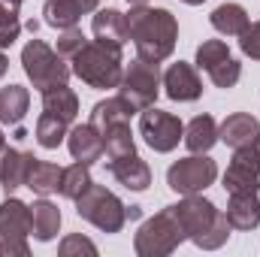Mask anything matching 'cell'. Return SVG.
Wrapping results in <instances>:
<instances>
[{
  "instance_id": "6da1fadb",
  "label": "cell",
  "mask_w": 260,
  "mask_h": 257,
  "mask_svg": "<svg viewBox=\"0 0 260 257\" xmlns=\"http://www.w3.org/2000/svg\"><path fill=\"white\" fill-rule=\"evenodd\" d=\"M127 37L136 46V55L145 61H167L176 49L179 40V21L170 9H154V6H133L127 15Z\"/></svg>"
},
{
  "instance_id": "7a4b0ae2",
  "label": "cell",
  "mask_w": 260,
  "mask_h": 257,
  "mask_svg": "<svg viewBox=\"0 0 260 257\" xmlns=\"http://www.w3.org/2000/svg\"><path fill=\"white\" fill-rule=\"evenodd\" d=\"M170 209H173V215L179 218L185 236L194 242L197 248L215 251V248H221V245L230 239V230H233V227H230L227 215H224L212 200H206V197H200V194H185V200L176 203V206H170Z\"/></svg>"
},
{
  "instance_id": "3957f363",
  "label": "cell",
  "mask_w": 260,
  "mask_h": 257,
  "mask_svg": "<svg viewBox=\"0 0 260 257\" xmlns=\"http://www.w3.org/2000/svg\"><path fill=\"white\" fill-rule=\"evenodd\" d=\"M73 73L88 85V88H97V91H106V88H118L121 82V46H109V43H85L79 49V55L70 61Z\"/></svg>"
},
{
  "instance_id": "277c9868",
  "label": "cell",
  "mask_w": 260,
  "mask_h": 257,
  "mask_svg": "<svg viewBox=\"0 0 260 257\" xmlns=\"http://www.w3.org/2000/svg\"><path fill=\"white\" fill-rule=\"evenodd\" d=\"M76 212L82 221L94 224L103 233H121V227L127 224V206L112 191H106L103 185H94V182L76 197Z\"/></svg>"
},
{
  "instance_id": "5b68a950",
  "label": "cell",
  "mask_w": 260,
  "mask_h": 257,
  "mask_svg": "<svg viewBox=\"0 0 260 257\" xmlns=\"http://www.w3.org/2000/svg\"><path fill=\"white\" fill-rule=\"evenodd\" d=\"M185 239H188V236H185L179 218H176L173 209L167 206L164 212L151 215V218L139 227V233H136V239H133V248H136L139 257H167V254H173Z\"/></svg>"
},
{
  "instance_id": "8992f818",
  "label": "cell",
  "mask_w": 260,
  "mask_h": 257,
  "mask_svg": "<svg viewBox=\"0 0 260 257\" xmlns=\"http://www.w3.org/2000/svg\"><path fill=\"white\" fill-rule=\"evenodd\" d=\"M21 67H24V73H27V79L34 82L37 91H49V88L67 85V79L73 73L64 58L52 46H46L43 40H30L21 49Z\"/></svg>"
},
{
  "instance_id": "52a82bcc",
  "label": "cell",
  "mask_w": 260,
  "mask_h": 257,
  "mask_svg": "<svg viewBox=\"0 0 260 257\" xmlns=\"http://www.w3.org/2000/svg\"><path fill=\"white\" fill-rule=\"evenodd\" d=\"M160 82H164V79H160L157 64L136 55V58L124 67V73H121L118 97H124L136 112H142V109L154 106V100H157V94H160Z\"/></svg>"
},
{
  "instance_id": "ba28073f",
  "label": "cell",
  "mask_w": 260,
  "mask_h": 257,
  "mask_svg": "<svg viewBox=\"0 0 260 257\" xmlns=\"http://www.w3.org/2000/svg\"><path fill=\"white\" fill-rule=\"evenodd\" d=\"M27 236H30V206H24L15 197H6L0 203V245L3 254L27 257Z\"/></svg>"
},
{
  "instance_id": "9c48e42d",
  "label": "cell",
  "mask_w": 260,
  "mask_h": 257,
  "mask_svg": "<svg viewBox=\"0 0 260 257\" xmlns=\"http://www.w3.org/2000/svg\"><path fill=\"white\" fill-rule=\"evenodd\" d=\"M218 179V164L206 154H191L167 170V185L176 194H200Z\"/></svg>"
},
{
  "instance_id": "30bf717a",
  "label": "cell",
  "mask_w": 260,
  "mask_h": 257,
  "mask_svg": "<svg viewBox=\"0 0 260 257\" xmlns=\"http://www.w3.org/2000/svg\"><path fill=\"white\" fill-rule=\"evenodd\" d=\"M139 133L145 136V142H148L154 151L167 154V151H173V148L185 139V124H182L173 112H160V109L148 106V109H142V115H139Z\"/></svg>"
},
{
  "instance_id": "8fae6325",
  "label": "cell",
  "mask_w": 260,
  "mask_h": 257,
  "mask_svg": "<svg viewBox=\"0 0 260 257\" xmlns=\"http://www.w3.org/2000/svg\"><path fill=\"white\" fill-rule=\"evenodd\" d=\"M224 191L227 194H257L260 191V154L254 145L236 148L233 160L224 173Z\"/></svg>"
},
{
  "instance_id": "7c38bea8",
  "label": "cell",
  "mask_w": 260,
  "mask_h": 257,
  "mask_svg": "<svg viewBox=\"0 0 260 257\" xmlns=\"http://www.w3.org/2000/svg\"><path fill=\"white\" fill-rule=\"evenodd\" d=\"M164 88H167V97L176 100V103H194L203 94V82H200L197 70L185 61L173 64L164 73Z\"/></svg>"
},
{
  "instance_id": "4fadbf2b",
  "label": "cell",
  "mask_w": 260,
  "mask_h": 257,
  "mask_svg": "<svg viewBox=\"0 0 260 257\" xmlns=\"http://www.w3.org/2000/svg\"><path fill=\"white\" fill-rule=\"evenodd\" d=\"M34 154L30 151H18V148H3L0 151V188L6 194L18 191L27 185V173L34 167Z\"/></svg>"
},
{
  "instance_id": "5bb4252c",
  "label": "cell",
  "mask_w": 260,
  "mask_h": 257,
  "mask_svg": "<svg viewBox=\"0 0 260 257\" xmlns=\"http://www.w3.org/2000/svg\"><path fill=\"white\" fill-rule=\"evenodd\" d=\"M97 6H100V0H46L43 15H46L49 27L67 30V27H76L79 18L88 15V12H94Z\"/></svg>"
},
{
  "instance_id": "9a60e30c",
  "label": "cell",
  "mask_w": 260,
  "mask_h": 257,
  "mask_svg": "<svg viewBox=\"0 0 260 257\" xmlns=\"http://www.w3.org/2000/svg\"><path fill=\"white\" fill-rule=\"evenodd\" d=\"M260 136V121L251 112H233L224 118V124L218 127V139L224 145H230L233 151L236 148H245V145H254V139Z\"/></svg>"
},
{
  "instance_id": "2e32d148",
  "label": "cell",
  "mask_w": 260,
  "mask_h": 257,
  "mask_svg": "<svg viewBox=\"0 0 260 257\" xmlns=\"http://www.w3.org/2000/svg\"><path fill=\"white\" fill-rule=\"evenodd\" d=\"M67 145H70L73 160H82L88 167L103 157V136L94 124H76L67 133Z\"/></svg>"
},
{
  "instance_id": "e0dca14e",
  "label": "cell",
  "mask_w": 260,
  "mask_h": 257,
  "mask_svg": "<svg viewBox=\"0 0 260 257\" xmlns=\"http://www.w3.org/2000/svg\"><path fill=\"white\" fill-rule=\"evenodd\" d=\"M109 173L127 191H148V185H151V170H148V164L139 154H127V157L109 160Z\"/></svg>"
},
{
  "instance_id": "ac0fdd59",
  "label": "cell",
  "mask_w": 260,
  "mask_h": 257,
  "mask_svg": "<svg viewBox=\"0 0 260 257\" xmlns=\"http://www.w3.org/2000/svg\"><path fill=\"white\" fill-rule=\"evenodd\" d=\"M233 230H254L260 224V200L257 194H230V203L224 209Z\"/></svg>"
},
{
  "instance_id": "d6986e66",
  "label": "cell",
  "mask_w": 260,
  "mask_h": 257,
  "mask_svg": "<svg viewBox=\"0 0 260 257\" xmlns=\"http://www.w3.org/2000/svg\"><path fill=\"white\" fill-rule=\"evenodd\" d=\"M61 230V209L49 200H34L30 206V233L40 242H52Z\"/></svg>"
},
{
  "instance_id": "ffe728a7",
  "label": "cell",
  "mask_w": 260,
  "mask_h": 257,
  "mask_svg": "<svg viewBox=\"0 0 260 257\" xmlns=\"http://www.w3.org/2000/svg\"><path fill=\"white\" fill-rule=\"evenodd\" d=\"M209 21H212V27H215L218 34H224V37H242V34L248 30V24H251L245 6H239V3H221L218 9H212Z\"/></svg>"
},
{
  "instance_id": "44dd1931",
  "label": "cell",
  "mask_w": 260,
  "mask_h": 257,
  "mask_svg": "<svg viewBox=\"0 0 260 257\" xmlns=\"http://www.w3.org/2000/svg\"><path fill=\"white\" fill-rule=\"evenodd\" d=\"M94 37L100 43H109V46H124L130 40L124 12H118V9H100L94 15Z\"/></svg>"
},
{
  "instance_id": "7402d4cb",
  "label": "cell",
  "mask_w": 260,
  "mask_h": 257,
  "mask_svg": "<svg viewBox=\"0 0 260 257\" xmlns=\"http://www.w3.org/2000/svg\"><path fill=\"white\" fill-rule=\"evenodd\" d=\"M27 106H30V94L27 88L21 85H6L0 88V124H21V118L27 115Z\"/></svg>"
},
{
  "instance_id": "603a6c76",
  "label": "cell",
  "mask_w": 260,
  "mask_h": 257,
  "mask_svg": "<svg viewBox=\"0 0 260 257\" xmlns=\"http://www.w3.org/2000/svg\"><path fill=\"white\" fill-rule=\"evenodd\" d=\"M136 109L130 106L124 97H109V100H100L94 109H91V118H88V124H94V127L103 130L112 127V124H121V121H130V115H133Z\"/></svg>"
},
{
  "instance_id": "cb8c5ba5",
  "label": "cell",
  "mask_w": 260,
  "mask_h": 257,
  "mask_svg": "<svg viewBox=\"0 0 260 257\" xmlns=\"http://www.w3.org/2000/svg\"><path fill=\"white\" fill-rule=\"evenodd\" d=\"M61 176H64V170L58 164L37 157L34 167H30V173H27V185L24 188H30V191L40 194V197H49V194H55L61 188Z\"/></svg>"
},
{
  "instance_id": "d4e9b609",
  "label": "cell",
  "mask_w": 260,
  "mask_h": 257,
  "mask_svg": "<svg viewBox=\"0 0 260 257\" xmlns=\"http://www.w3.org/2000/svg\"><path fill=\"white\" fill-rule=\"evenodd\" d=\"M215 142H218V124H215L212 115H197L194 121L185 127V145L194 154H206Z\"/></svg>"
},
{
  "instance_id": "484cf974",
  "label": "cell",
  "mask_w": 260,
  "mask_h": 257,
  "mask_svg": "<svg viewBox=\"0 0 260 257\" xmlns=\"http://www.w3.org/2000/svg\"><path fill=\"white\" fill-rule=\"evenodd\" d=\"M43 112H52V115L64 118L67 124H70V121H76V115H79V97H76L67 85L49 88V91H43Z\"/></svg>"
},
{
  "instance_id": "4316f807",
  "label": "cell",
  "mask_w": 260,
  "mask_h": 257,
  "mask_svg": "<svg viewBox=\"0 0 260 257\" xmlns=\"http://www.w3.org/2000/svg\"><path fill=\"white\" fill-rule=\"evenodd\" d=\"M103 151L109 160H118V157H127V154H136V142H133V133H130V121H121V124H112L103 133Z\"/></svg>"
},
{
  "instance_id": "83f0119b",
  "label": "cell",
  "mask_w": 260,
  "mask_h": 257,
  "mask_svg": "<svg viewBox=\"0 0 260 257\" xmlns=\"http://www.w3.org/2000/svg\"><path fill=\"white\" fill-rule=\"evenodd\" d=\"M67 133H70L67 130V121L58 118V115H52V112H43L37 118V142L43 148H58L67 139Z\"/></svg>"
},
{
  "instance_id": "f1b7e54d",
  "label": "cell",
  "mask_w": 260,
  "mask_h": 257,
  "mask_svg": "<svg viewBox=\"0 0 260 257\" xmlns=\"http://www.w3.org/2000/svg\"><path fill=\"white\" fill-rule=\"evenodd\" d=\"M88 185H91V173H88V164L76 160L73 167H67V170H64V176H61V188H58V191L64 194L67 200H76V197L85 191Z\"/></svg>"
},
{
  "instance_id": "f546056e",
  "label": "cell",
  "mask_w": 260,
  "mask_h": 257,
  "mask_svg": "<svg viewBox=\"0 0 260 257\" xmlns=\"http://www.w3.org/2000/svg\"><path fill=\"white\" fill-rule=\"evenodd\" d=\"M206 73H209L212 85H218V88H233V85L239 82V76H242V64L233 61V58H224V61H218V64L212 67V70H206Z\"/></svg>"
},
{
  "instance_id": "4dcf8cb0",
  "label": "cell",
  "mask_w": 260,
  "mask_h": 257,
  "mask_svg": "<svg viewBox=\"0 0 260 257\" xmlns=\"http://www.w3.org/2000/svg\"><path fill=\"white\" fill-rule=\"evenodd\" d=\"M224 58H230V49H227L224 40H206L197 49V67L200 70H212L218 61H224Z\"/></svg>"
},
{
  "instance_id": "1f68e13d",
  "label": "cell",
  "mask_w": 260,
  "mask_h": 257,
  "mask_svg": "<svg viewBox=\"0 0 260 257\" xmlns=\"http://www.w3.org/2000/svg\"><path fill=\"white\" fill-rule=\"evenodd\" d=\"M85 43H88V40H85V34H82L79 27H67L64 34L58 37V55H61L64 61H73Z\"/></svg>"
},
{
  "instance_id": "d6a6232c",
  "label": "cell",
  "mask_w": 260,
  "mask_h": 257,
  "mask_svg": "<svg viewBox=\"0 0 260 257\" xmlns=\"http://www.w3.org/2000/svg\"><path fill=\"white\" fill-rule=\"evenodd\" d=\"M61 257H73V254H97V245L91 242V239H85L82 233H73V236H67L64 242H61Z\"/></svg>"
},
{
  "instance_id": "836d02e7",
  "label": "cell",
  "mask_w": 260,
  "mask_h": 257,
  "mask_svg": "<svg viewBox=\"0 0 260 257\" xmlns=\"http://www.w3.org/2000/svg\"><path fill=\"white\" fill-rule=\"evenodd\" d=\"M239 49H242V55H245V58L260 61V21L248 24V30L239 37Z\"/></svg>"
},
{
  "instance_id": "e575fe53",
  "label": "cell",
  "mask_w": 260,
  "mask_h": 257,
  "mask_svg": "<svg viewBox=\"0 0 260 257\" xmlns=\"http://www.w3.org/2000/svg\"><path fill=\"white\" fill-rule=\"evenodd\" d=\"M18 34H21V24H0V52L9 49L18 40Z\"/></svg>"
},
{
  "instance_id": "d590c367",
  "label": "cell",
  "mask_w": 260,
  "mask_h": 257,
  "mask_svg": "<svg viewBox=\"0 0 260 257\" xmlns=\"http://www.w3.org/2000/svg\"><path fill=\"white\" fill-rule=\"evenodd\" d=\"M6 70H9V61H6V55H3V52H0V79H3V76H6Z\"/></svg>"
},
{
  "instance_id": "8d00e7d4",
  "label": "cell",
  "mask_w": 260,
  "mask_h": 257,
  "mask_svg": "<svg viewBox=\"0 0 260 257\" xmlns=\"http://www.w3.org/2000/svg\"><path fill=\"white\" fill-rule=\"evenodd\" d=\"M130 218H139V209H136V206H130V209H127V221H130Z\"/></svg>"
},
{
  "instance_id": "74e56055",
  "label": "cell",
  "mask_w": 260,
  "mask_h": 257,
  "mask_svg": "<svg viewBox=\"0 0 260 257\" xmlns=\"http://www.w3.org/2000/svg\"><path fill=\"white\" fill-rule=\"evenodd\" d=\"M182 3H188V6H200V3H206V0H182Z\"/></svg>"
},
{
  "instance_id": "f35d334b",
  "label": "cell",
  "mask_w": 260,
  "mask_h": 257,
  "mask_svg": "<svg viewBox=\"0 0 260 257\" xmlns=\"http://www.w3.org/2000/svg\"><path fill=\"white\" fill-rule=\"evenodd\" d=\"M6 148V136H3V130H0V151Z\"/></svg>"
},
{
  "instance_id": "ab89813d",
  "label": "cell",
  "mask_w": 260,
  "mask_h": 257,
  "mask_svg": "<svg viewBox=\"0 0 260 257\" xmlns=\"http://www.w3.org/2000/svg\"><path fill=\"white\" fill-rule=\"evenodd\" d=\"M130 6H139V3H148V0H127Z\"/></svg>"
},
{
  "instance_id": "60d3db41",
  "label": "cell",
  "mask_w": 260,
  "mask_h": 257,
  "mask_svg": "<svg viewBox=\"0 0 260 257\" xmlns=\"http://www.w3.org/2000/svg\"><path fill=\"white\" fill-rule=\"evenodd\" d=\"M254 151H257V154H260V136H257V139H254Z\"/></svg>"
},
{
  "instance_id": "b9f144b4",
  "label": "cell",
  "mask_w": 260,
  "mask_h": 257,
  "mask_svg": "<svg viewBox=\"0 0 260 257\" xmlns=\"http://www.w3.org/2000/svg\"><path fill=\"white\" fill-rule=\"evenodd\" d=\"M12 3H18V6H21V3H24V0H12Z\"/></svg>"
},
{
  "instance_id": "7bdbcfd3",
  "label": "cell",
  "mask_w": 260,
  "mask_h": 257,
  "mask_svg": "<svg viewBox=\"0 0 260 257\" xmlns=\"http://www.w3.org/2000/svg\"><path fill=\"white\" fill-rule=\"evenodd\" d=\"M0 254H3V245H0Z\"/></svg>"
}]
</instances>
